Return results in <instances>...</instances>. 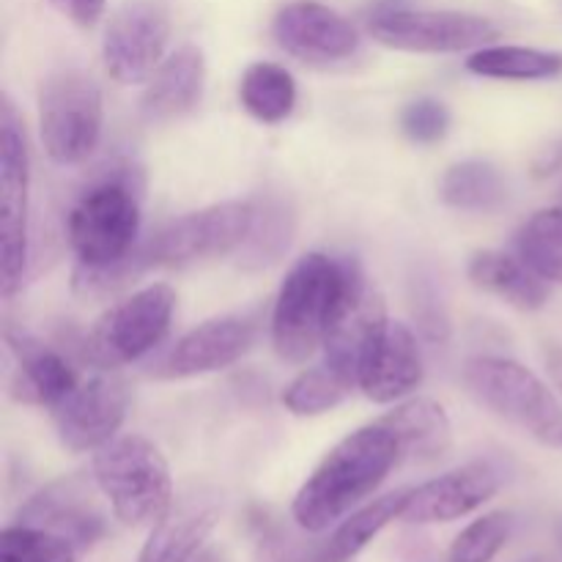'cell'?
Segmentation results:
<instances>
[{"instance_id":"cell-1","label":"cell","mask_w":562,"mask_h":562,"mask_svg":"<svg viewBox=\"0 0 562 562\" xmlns=\"http://www.w3.org/2000/svg\"><path fill=\"white\" fill-rule=\"evenodd\" d=\"M401 461L398 439L384 423L357 428L307 475L291 503V519L307 536L329 530L360 508Z\"/></svg>"},{"instance_id":"cell-2","label":"cell","mask_w":562,"mask_h":562,"mask_svg":"<svg viewBox=\"0 0 562 562\" xmlns=\"http://www.w3.org/2000/svg\"><path fill=\"white\" fill-rule=\"evenodd\" d=\"M360 274L357 261H344L327 252L302 256L285 274L272 307L274 355L289 366H305L324 346Z\"/></svg>"},{"instance_id":"cell-3","label":"cell","mask_w":562,"mask_h":562,"mask_svg":"<svg viewBox=\"0 0 562 562\" xmlns=\"http://www.w3.org/2000/svg\"><path fill=\"white\" fill-rule=\"evenodd\" d=\"M143 190V170L132 162H115L75 198L66 214V236L77 263L102 269L135 256L140 247Z\"/></svg>"},{"instance_id":"cell-4","label":"cell","mask_w":562,"mask_h":562,"mask_svg":"<svg viewBox=\"0 0 562 562\" xmlns=\"http://www.w3.org/2000/svg\"><path fill=\"white\" fill-rule=\"evenodd\" d=\"M93 483L124 527H154L173 508V475L151 439L124 434L93 453Z\"/></svg>"},{"instance_id":"cell-5","label":"cell","mask_w":562,"mask_h":562,"mask_svg":"<svg viewBox=\"0 0 562 562\" xmlns=\"http://www.w3.org/2000/svg\"><path fill=\"white\" fill-rule=\"evenodd\" d=\"M461 373L470 395L483 409L543 448L562 450V404L530 368L510 357L477 355L464 362Z\"/></svg>"},{"instance_id":"cell-6","label":"cell","mask_w":562,"mask_h":562,"mask_svg":"<svg viewBox=\"0 0 562 562\" xmlns=\"http://www.w3.org/2000/svg\"><path fill=\"white\" fill-rule=\"evenodd\" d=\"M102 88L82 69H58L38 91V135L55 165H82L102 140Z\"/></svg>"},{"instance_id":"cell-7","label":"cell","mask_w":562,"mask_h":562,"mask_svg":"<svg viewBox=\"0 0 562 562\" xmlns=\"http://www.w3.org/2000/svg\"><path fill=\"white\" fill-rule=\"evenodd\" d=\"M176 291L151 283L97 318L82 338V360L97 371H119L151 355L168 335L176 313Z\"/></svg>"},{"instance_id":"cell-8","label":"cell","mask_w":562,"mask_h":562,"mask_svg":"<svg viewBox=\"0 0 562 562\" xmlns=\"http://www.w3.org/2000/svg\"><path fill=\"white\" fill-rule=\"evenodd\" d=\"M31 151L22 115L9 93L0 99V291L11 300L27 269Z\"/></svg>"},{"instance_id":"cell-9","label":"cell","mask_w":562,"mask_h":562,"mask_svg":"<svg viewBox=\"0 0 562 562\" xmlns=\"http://www.w3.org/2000/svg\"><path fill=\"white\" fill-rule=\"evenodd\" d=\"M252 217V201H223L181 214L148 236L143 256L148 267H190L206 258H223L245 245Z\"/></svg>"},{"instance_id":"cell-10","label":"cell","mask_w":562,"mask_h":562,"mask_svg":"<svg viewBox=\"0 0 562 562\" xmlns=\"http://www.w3.org/2000/svg\"><path fill=\"white\" fill-rule=\"evenodd\" d=\"M368 33L379 44L401 53L453 55L486 47L499 31L486 16L464 11L379 9L368 20Z\"/></svg>"},{"instance_id":"cell-11","label":"cell","mask_w":562,"mask_h":562,"mask_svg":"<svg viewBox=\"0 0 562 562\" xmlns=\"http://www.w3.org/2000/svg\"><path fill=\"white\" fill-rule=\"evenodd\" d=\"M170 11L162 0H126L102 38L104 69L121 86L151 80L170 42Z\"/></svg>"},{"instance_id":"cell-12","label":"cell","mask_w":562,"mask_h":562,"mask_svg":"<svg viewBox=\"0 0 562 562\" xmlns=\"http://www.w3.org/2000/svg\"><path fill=\"white\" fill-rule=\"evenodd\" d=\"M132 404V390L126 379L113 371H99L69 393V398L55 406V434L69 453H97L119 437Z\"/></svg>"},{"instance_id":"cell-13","label":"cell","mask_w":562,"mask_h":562,"mask_svg":"<svg viewBox=\"0 0 562 562\" xmlns=\"http://www.w3.org/2000/svg\"><path fill=\"white\" fill-rule=\"evenodd\" d=\"M256 344V324L245 316H217L181 335L157 362L151 376L162 382L206 376L239 362Z\"/></svg>"},{"instance_id":"cell-14","label":"cell","mask_w":562,"mask_h":562,"mask_svg":"<svg viewBox=\"0 0 562 562\" xmlns=\"http://www.w3.org/2000/svg\"><path fill=\"white\" fill-rule=\"evenodd\" d=\"M497 467L488 461H470L423 486L409 488L406 494L401 519L404 525L426 527V525H450L464 516L475 514L486 503H492L499 492Z\"/></svg>"},{"instance_id":"cell-15","label":"cell","mask_w":562,"mask_h":562,"mask_svg":"<svg viewBox=\"0 0 562 562\" xmlns=\"http://www.w3.org/2000/svg\"><path fill=\"white\" fill-rule=\"evenodd\" d=\"M390 324L384 296L368 283L366 274L357 278L346 296L344 307L335 316L327 338H324V366L338 373L340 379L357 387L360 371L366 366L368 355L373 351L376 340L382 338L384 327Z\"/></svg>"},{"instance_id":"cell-16","label":"cell","mask_w":562,"mask_h":562,"mask_svg":"<svg viewBox=\"0 0 562 562\" xmlns=\"http://www.w3.org/2000/svg\"><path fill=\"white\" fill-rule=\"evenodd\" d=\"M272 36L280 49L305 64H338L360 49L357 27L316 0L283 5L272 22Z\"/></svg>"},{"instance_id":"cell-17","label":"cell","mask_w":562,"mask_h":562,"mask_svg":"<svg viewBox=\"0 0 562 562\" xmlns=\"http://www.w3.org/2000/svg\"><path fill=\"white\" fill-rule=\"evenodd\" d=\"M5 346L14 357V373H11V395L22 404L31 406H55L69 398L71 390L80 384L75 368L53 346L42 344L27 329L5 324Z\"/></svg>"},{"instance_id":"cell-18","label":"cell","mask_w":562,"mask_h":562,"mask_svg":"<svg viewBox=\"0 0 562 562\" xmlns=\"http://www.w3.org/2000/svg\"><path fill=\"white\" fill-rule=\"evenodd\" d=\"M16 521L58 532V536L69 538L80 552L91 549L108 532L104 514L99 510L88 483L80 477H60V481L44 486L22 505Z\"/></svg>"},{"instance_id":"cell-19","label":"cell","mask_w":562,"mask_h":562,"mask_svg":"<svg viewBox=\"0 0 562 562\" xmlns=\"http://www.w3.org/2000/svg\"><path fill=\"white\" fill-rule=\"evenodd\" d=\"M423 355L406 324L390 322L360 371L357 387L373 404H395L423 384Z\"/></svg>"},{"instance_id":"cell-20","label":"cell","mask_w":562,"mask_h":562,"mask_svg":"<svg viewBox=\"0 0 562 562\" xmlns=\"http://www.w3.org/2000/svg\"><path fill=\"white\" fill-rule=\"evenodd\" d=\"M206 88V58L195 44H181L159 64L140 97V115L148 124H168L192 113Z\"/></svg>"},{"instance_id":"cell-21","label":"cell","mask_w":562,"mask_h":562,"mask_svg":"<svg viewBox=\"0 0 562 562\" xmlns=\"http://www.w3.org/2000/svg\"><path fill=\"white\" fill-rule=\"evenodd\" d=\"M220 521V508L206 499H187L173 505L157 521L143 543L137 562H192L206 547Z\"/></svg>"},{"instance_id":"cell-22","label":"cell","mask_w":562,"mask_h":562,"mask_svg":"<svg viewBox=\"0 0 562 562\" xmlns=\"http://www.w3.org/2000/svg\"><path fill=\"white\" fill-rule=\"evenodd\" d=\"M467 278L475 289L497 296L516 311H541L549 302V285L519 256L499 250H481L470 258Z\"/></svg>"},{"instance_id":"cell-23","label":"cell","mask_w":562,"mask_h":562,"mask_svg":"<svg viewBox=\"0 0 562 562\" xmlns=\"http://www.w3.org/2000/svg\"><path fill=\"white\" fill-rule=\"evenodd\" d=\"M379 423L395 434L401 456L412 461H437L453 445V426L442 404L431 398H409L395 406Z\"/></svg>"},{"instance_id":"cell-24","label":"cell","mask_w":562,"mask_h":562,"mask_svg":"<svg viewBox=\"0 0 562 562\" xmlns=\"http://www.w3.org/2000/svg\"><path fill=\"white\" fill-rule=\"evenodd\" d=\"M256 203L250 236L239 247V263L245 269H267L289 252L296 234V214L289 198L263 195Z\"/></svg>"},{"instance_id":"cell-25","label":"cell","mask_w":562,"mask_h":562,"mask_svg":"<svg viewBox=\"0 0 562 562\" xmlns=\"http://www.w3.org/2000/svg\"><path fill=\"white\" fill-rule=\"evenodd\" d=\"M467 71L486 80L541 82L562 75V53L519 44H492L467 58Z\"/></svg>"},{"instance_id":"cell-26","label":"cell","mask_w":562,"mask_h":562,"mask_svg":"<svg viewBox=\"0 0 562 562\" xmlns=\"http://www.w3.org/2000/svg\"><path fill=\"white\" fill-rule=\"evenodd\" d=\"M406 494L409 488H395V492L384 494V497L373 499V503L362 505L355 514L346 516L333 536L322 543V562H355L360 558L362 549L379 536L387 525L401 519L404 510Z\"/></svg>"},{"instance_id":"cell-27","label":"cell","mask_w":562,"mask_h":562,"mask_svg":"<svg viewBox=\"0 0 562 562\" xmlns=\"http://www.w3.org/2000/svg\"><path fill=\"white\" fill-rule=\"evenodd\" d=\"M439 198L456 212L486 214L503 206L508 198V184L486 159H464L445 170L439 181Z\"/></svg>"},{"instance_id":"cell-28","label":"cell","mask_w":562,"mask_h":562,"mask_svg":"<svg viewBox=\"0 0 562 562\" xmlns=\"http://www.w3.org/2000/svg\"><path fill=\"white\" fill-rule=\"evenodd\" d=\"M239 102L258 124H283L296 104L294 75L272 60H256L239 80Z\"/></svg>"},{"instance_id":"cell-29","label":"cell","mask_w":562,"mask_h":562,"mask_svg":"<svg viewBox=\"0 0 562 562\" xmlns=\"http://www.w3.org/2000/svg\"><path fill=\"white\" fill-rule=\"evenodd\" d=\"M516 252L547 283L562 285V206L532 214L516 234Z\"/></svg>"},{"instance_id":"cell-30","label":"cell","mask_w":562,"mask_h":562,"mask_svg":"<svg viewBox=\"0 0 562 562\" xmlns=\"http://www.w3.org/2000/svg\"><path fill=\"white\" fill-rule=\"evenodd\" d=\"M351 390L355 387L346 379H340L322 362L291 379L283 393V406L296 417H316L344 404Z\"/></svg>"},{"instance_id":"cell-31","label":"cell","mask_w":562,"mask_h":562,"mask_svg":"<svg viewBox=\"0 0 562 562\" xmlns=\"http://www.w3.org/2000/svg\"><path fill=\"white\" fill-rule=\"evenodd\" d=\"M80 549L44 527L14 521L0 536V562H77Z\"/></svg>"},{"instance_id":"cell-32","label":"cell","mask_w":562,"mask_h":562,"mask_svg":"<svg viewBox=\"0 0 562 562\" xmlns=\"http://www.w3.org/2000/svg\"><path fill=\"white\" fill-rule=\"evenodd\" d=\"M510 530H514V516L505 510H492L467 525L459 536L453 538L448 552V562H492L499 549L508 543Z\"/></svg>"},{"instance_id":"cell-33","label":"cell","mask_w":562,"mask_h":562,"mask_svg":"<svg viewBox=\"0 0 562 562\" xmlns=\"http://www.w3.org/2000/svg\"><path fill=\"white\" fill-rule=\"evenodd\" d=\"M401 130L417 146H434L450 132L448 104L434 97H420L401 110Z\"/></svg>"},{"instance_id":"cell-34","label":"cell","mask_w":562,"mask_h":562,"mask_svg":"<svg viewBox=\"0 0 562 562\" xmlns=\"http://www.w3.org/2000/svg\"><path fill=\"white\" fill-rule=\"evenodd\" d=\"M256 562H322V543H307L272 530L258 543Z\"/></svg>"},{"instance_id":"cell-35","label":"cell","mask_w":562,"mask_h":562,"mask_svg":"<svg viewBox=\"0 0 562 562\" xmlns=\"http://www.w3.org/2000/svg\"><path fill=\"white\" fill-rule=\"evenodd\" d=\"M49 3L77 27H93L102 20L108 0H49Z\"/></svg>"},{"instance_id":"cell-36","label":"cell","mask_w":562,"mask_h":562,"mask_svg":"<svg viewBox=\"0 0 562 562\" xmlns=\"http://www.w3.org/2000/svg\"><path fill=\"white\" fill-rule=\"evenodd\" d=\"M543 362H547V371H549V376H552L554 387H558V393L562 395V349L560 346H547V351H543Z\"/></svg>"},{"instance_id":"cell-37","label":"cell","mask_w":562,"mask_h":562,"mask_svg":"<svg viewBox=\"0 0 562 562\" xmlns=\"http://www.w3.org/2000/svg\"><path fill=\"white\" fill-rule=\"evenodd\" d=\"M192 562H225V554H223V549L203 547L201 552L195 554V560H192Z\"/></svg>"},{"instance_id":"cell-38","label":"cell","mask_w":562,"mask_h":562,"mask_svg":"<svg viewBox=\"0 0 562 562\" xmlns=\"http://www.w3.org/2000/svg\"><path fill=\"white\" fill-rule=\"evenodd\" d=\"M521 562H554V560L547 558V554H536V558H527V560H521Z\"/></svg>"}]
</instances>
